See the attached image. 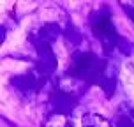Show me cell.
Segmentation results:
<instances>
[{"label": "cell", "mask_w": 134, "mask_h": 127, "mask_svg": "<svg viewBox=\"0 0 134 127\" xmlns=\"http://www.w3.org/2000/svg\"><path fill=\"white\" fill-rule=\"evenodd\" d=\"M129 16L132 18V21H134V9H129Z\"/></svg>", "instance_id": "3957f363"}, {"label": "cell", "mask_w": 134, "mask_h": 127, "mask_svg": "<svg viewBox=\"0 0 134 127\" xmlns=\"http://www.w3.org/2000/svg\"><path fill=\"white\" fill-rule=\"evenodd\" d=\"M95 34L100 37V41H102V44L104 46H113L115 42V28H113V23H111V18L109 16H100L99 20L95 21V27H94Z\"/></svg>", "instance_id": "6da1fadb"}, {"label": "cell", "mask_w": 134, "mask_h": 127, "mask_svg": "<svg viewBox=\"0 0 134 127\" xmlns=\"http://www.w3.org/2000/svg\"><path fill=\"white\" fill-rule=\"evenodd\" d=\"M97 62L94 60V57H90V55H80L76 62L72 64V71L76 74H80V76H88L90 73H94V65Z\"/></svg>", "instance_id": "7a4b0ae2"}]
</instances>
